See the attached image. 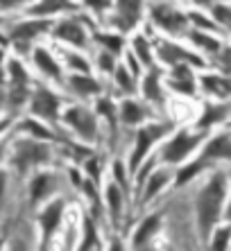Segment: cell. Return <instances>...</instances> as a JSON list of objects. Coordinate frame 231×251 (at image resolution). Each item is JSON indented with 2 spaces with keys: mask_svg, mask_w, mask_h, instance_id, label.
<instances>
[{
  "mask_svg": "<svg viewBox=\"0 0 231 251\" xmlns=\"http://www.w3.org/2000/svg\"><path fill=\"white\" fill-rule=\"evenodd\" d=\"M52 21L50 18H18L14 23L2 27V34L9 41V48L16 50V57H28L34 48V41L43 34H50Z\"/></svg>",
  "mask_w": 231,
  "mask_h": 251,
  "instance_id": "1",
  "label": "cell"
},
{
  "mask_svg": "<svg viewBox=\"0 0 231 251\" xmlns=\"http://www.w3.org/2000/svg\"><path fill=\"white\" fill-rule=\"evenodd\" d=\"M50 158H52L50 143H41V140L21 136L9 147V165L16 170L18 175H28L32 170L43 168L46 163H50Z\"/></svg>",
  "mask_w": 231,
  "mask_h": 251,
  "instance_id": "2",
  "label": "cell"
},
{
  "mask_svg": "<svg viewBox=\"0 0 231 251\" xmlns=\"http://www.w3.org/2000/svg\"><path fill=\"white\" fill-rule=\"evenodd\" d=\"M225 193H227V183L222 175H215L206 183V188L200 193V199H197V224H200L202 235H208V231L218 222Z\"/></svg>",
  "mask_w": 231,
  "mask_h": 251,
  "instance_id": "3",
  "label": "cell"
},
{
  "mask_svg": "<svg viewBox=\"0 0 231 251\" xmlns=\"http://www.w3.org/2000/svg\"><path fill=\"white\" fill-rule=\"evenodd\" d=\"M28 111L29 116L39 118L43 123H57L61 118V98L48 86H36L29 95Z\"/></svg>",
  "mask_w": 231,
  "mask_h": 251,
  "instance_id": "4",
  "label": "cell"
},
{
  "mask_svg": "<svg viewBox=\"0 0 231 251\" xmlns=\"http://www.w3.org/2000/svg\"><path fill=\"white\" fill-rule=\"evenodd\" d=\"M61 123H66L82 140L93 143L98 138V120H95V113L87 106H70L61 113Z\"/></svg>",
  "mask_w": 231,
  "mask_h": 251,
  "instance_id": "5",
  "label": "cell"
},
{
  "mask_svg": "<svg viewBox=\"0 0 231 251\" xmlns=\"http://www.w3.org/2000/svg\"><path fill=\"white\" fill-rule=\"evenodd\" d=\"M168 131H170V125H145V127H139V131H136V143H134L132 156H129V168L139 170L141 161L147 156L152 145H154L156 140H161Z\"/></svg>",
  "mask_w": 231,
  "mask_h": 251,
  "instance_id": "6",
  "label": "cell"
},
{
  "mask_svg": "<svg viewBox=\"0 0 231 251\" xmlns=\"http://www.w3.org/2000/svg\"><path fill=\"white\" fill-rule=\"evenodd\" d=\"M50 36H55L57 41H64L73 48H87L88 46V34L80 18H61L57 23H52Z\"/></svg>",
  "mask_w": 231,
  "mask_h": 251,
  "instance_id": "7",
  "label": "cell"
},
{
  "mask_svg": "<svg viewBox=\"0 0 231 251\" xmlns=\"http://www.w3.org/2000/svg\"><path fill=\"white\" fill-rule=\"evenodd\" d=\"M143 16V0H114V16L111 25L120 32H129L139 25Z\"/></svg>",
  "mask_w": 231,
  "mask_h": 251,
  "instance_id": "8",
  "label": "cell"
},
{
  "mask_svg": "<svg viewBox=\"0 0 231 251\" xmlns=\"http://www.w3.org/2000/svg\"><path fill=\"white\" fill-rule=\"evenodd\" d=\"M152 23L156 27H161L163 32H168V34H179L188 23V16L181 14L179 9L166 5V2H159V5L152 7Z\"/></svg>",
  "mask_w": 231,
  "mask_h": 251,
  "instance_id": "9",
  "label": "cell"
},
{
  "mask_svg": "<svg viewBox=\"0 0 231 251\" xmlns=\"http://www.w3.org/2000/svg\"><path fill=\"white\" fill-rule=\"evenodd\" d=\"M57 188V181H55V175L48 172V170L39 168L32 172L29 176V183H28V199L32 206H39L43 204L46 199H50V195L55 193Z\"/></svg>",
  "mask_w": 231,
  "mask_h": 251,
  "instance_id": "10",
  "label": "cell"
},
{
  "mask_svg": "<svg viewBox=\"0 0 231 251\" xmlns=\"http://www.w3.org/2000/svg\"><path fill=\"white\" fill-rule=\"evenodd\" d=\"M29 57H32V64H34V68L39 70L43 77H48V79H52V82L64 84L61 64H59L57 59H55V54H52L48 48L34 46V48H32V52H29Z\"/></svg>",
  "mask_w": 231,
  "mask_h": 251,
  "instance_id": "11",
  "label": "cell"
},
{
  "mask_svg": "<svg viewBox=\"0 0 231 251\" xmlns=\"http://www.w3.org/2000/svg\"><path fill=\"white\" fill-rule=\"evenodd\" d=\"M197 143H200V136L179 131L177 136L168 140V145H163V161L166 163H179V161H184L188 156V152L195 150Z\"/></svg>",
  "mask_w": 231,
  "mask_h": 251,
  "instance_id": "12",
  "label": "cell"
},
{
  "mask_svg": "<svg viewBox=\"0 0 231 251\" xmlns=\"http://www.w3.org/2000/svg\"><path fill=\"white\" fill-rule=\"evenodd\" d=\"M61 217H64V201H61V199H52V201L43 204V208L39 210L36 222H39L41 233H43V238H46V240H50L52 233L59 228Z\"/></svg>",
  "mask_w": 231,
  "mask_h": 251,
  "instance_id": "13",
  "label": "cell"
},
{
  "mask_svg": "<svg viewBox=\"0 0 231 251\" xmlns=\"http://www.w3.org/2000/svg\"><path fill=\"white\" fill-rule=\"evenodd\" d=\"M16 131L18 134H23L25 138H32V140H41V143H52V140L57 138V136L50 131L43 120L34 116H28V118H18L16 123Z\"/></svg>",
  "mask_w": 231,
  "mask_h": 251,
  "instance_id": "14",
  "label": "cell"
},
{
  "mask_svg": "<svg viewBox=\"0 0 231 251\" xmlns=\"http://www.w3.org/2000/svg\"><path fill=\"white\" fill-rule=\"evenodd\" d=\"M70 9H75L73 0H34L25 9V14L34 18H50L52 21V16H57L61 12H70Z\"/></svg>",
  "mask_w": 231,
  "mask_h": 251,
  "instance_id": "15",
  "label": "cell"
},
{
  "mask_svg": "<svg viewBox=\"0 0 231 251\" xmlns=\"http://www.w3.org/2000/svg\"><path fill=\"white\" fill-rule=\"evenodd\" d=\"M5 86H32V77H29L28 68H25L23 59L16 57V54H9V57H7Z\"/></svg>",
  "mask_w": 231,
  "mask_h": 251,
  "instance_id": "16",
  "label": "cell"
},
{
  "mask_svg": "<svg viewBox=\"0 0 231 251\" xmlns=\"http://www.w3.org/2000/svg\"><path fill=\"white\" fill-rule=\"evenodd\" d=\"M64 84L75 95H80V98H93V95H98L100 91H102V86H100V82L95 77L82 75V73H70L64 79Z\"/></svg>",
  "mask_w": 231,
  "mask_h": 251,
  "instance_id": "17",
  "label": "cell"
},
{
  "mask_svg": "<svg viewBox=\"0 0 231 251\" xmlns=\"http://www.w3.org/2000/svg\"><path fill=\"white\" fill-rule=\"evenodd\" d=\"M156 52L161 54V59L163 61H168V64H173V66H181V64H195V66H200L202 61L200 59H195V57H191V54L186 52V50H181V48H177V46H173V43H166V41H161L159 43V48H156Z\"/></svg>",
  "mask_w": 231,
  "mask_h": 251,
  "instance_id": "18",
  "label": "cell"
},
{
  "mask_svg": "<svg viewBox=\"0 0 231 251\" xmlns=\"http://www.w3.org/2000/svg\"><path fill=\"white\" fill-rule=\"evenodd\" d=\"M147 118V111L143 109V104H139L136 100H125L120 104V123L127 127H136Z\"/></svg>",
  "mask_w": 231,
  "mask_h": 251,
  "instance_id": "19",
  "label": "cell"
},
{
  "mask_svg": "<svg viewBox=\"0 0 231 251\" xmlns=\"http://www.w3.org/2000/svg\"><path fill=\"white\" fill-rule=\"evenodd\" d=\"M159 224H161V215L145 217L143 222L139 224V228H136V233H134V247H136V249H141V247L147 245V242L152 240V235L156 233Z\"/></svg>",
  "mask_w": 231,
  "mask_h": 251,
  "instance_id": "20",
  "label": "cell"
},
{
  "mask_svg": "<svg viewBox=\"0 0 231 251\" xmlns=\"http://www.w3.org/2000/svg\"><path fill=\"white\" fill-rule=\"evenodd\" d=\"M168 179H170V172H168V170H156V172H152V175L147 176V181H145L143 201H150V199L168 183Z\"/></svg>",
  "mask_w": 231,
  "mask_h": 251,
  "instance_id": "21",
  "label": "cell"
},
{
  "mask_svg": "<svg viewBox=\"0 0 231 251\" xmlns=\"http://www.w3.org/2000/svg\"><path fill=\"white\" fill-rule=\"evenodd\" d=\"M93 39L102 46V50L111 52L114 57H118V54L122 52V48H125V39H122L120 34H111V32H95V36H93Z\"/></svg>",
  "mask_w": 231,
  "mask_h": 251,
  "instance_id": "22",
  "label": "cell"
},
{
  "mask_svg": "<svg viewBox=\"0 0 231 251\" xmlns=\"http://www.w3.org/2000/svg\"><path fill=\"white\" fill-rule=\"evenodd\" d=\"M143 98L150 102H159L163 98L161 93V75L159 70H150V75L143 79Z\"/></svg>",
  "mask_w": 231,
  "mask_h": 251,
  "instance_id": "23",
  "label": "cell"
},
{
  "mask_svg": "<svg viewBox=\"0 0 231 251\" xmlns=\"http://www.w3.org/2000/svg\"><path fill=\"white\" fill-rule=\"evenodd\" d=\"M231 158V138L227 136H218L206 145L204 158Z\"/></svg>",
  "mask_w": 231,
  "mask_h": 251,
  "instance_id": "24",
  "label": "cell"
},
{
  "mask_svg": "<svg viewBox=\"0 0 231 251\" xmlns=\"http://www.w3.org/2000/svg\"><path fill=\"white\" fill-rule=\"evenodd\" d=\"M107 206H109V215L114 222H118L122 210V190L116 183H109L107 186Z\"/></svg>",
  "mask_w": 231,
  "mask_h": 251,
  "instance_id": "25",
  "label": "cell"
},
{
  "mask_svg": "<svg viewBox=\"0 0 231 251\" xmlns=\"http://www.w3.org/2000/svg\"><path fill=\"white\" fill-rule=\"evenodd\" d=\"M132 52L134 57L141 61V66H150L152 64V46L147 43V39L145 36H134V41H132Z\"/></svg>",
  "mask_w": 231,
  "mask_h": 251,
  "instance_id": "26",
  "label": "cell"
},
{
  "mask_svg": "<svg viewBox=\"0 0 231 251\" xmlns=\"http://www.w3.org/2000/svg\"><path fill=\"white\" fill-rule=\"evenodd\" d=\"M114 77H116V84H118V88H120L122 93H132L134 91V79H136V77H134L125 66H116Z\"/></svg>",
  "mask_w": 231,
  "mask_h": 251,
  "instance_id": "27",
  "label": "cell"
},
{
  "mask_svg": "<svg viewBox=\"0 0 231 251\" xmlns=\"http://www.w3.org/2000/svg\"><path fill=\"white\" fill-rule=\"evenodd\" d=\"M66 64L73 73H82V75H91V64L77 52H66Z\"/></svg>",
  "mask_w": 231,
  "mask_h": 251,
  "instance_id": "28",
  "label": "cell"
},
{
  "mask_svg": "<svg viewBox=\"0 0 231 251\" xmlns=\"http://www.w3.org/2000/svg\"><path fill=\"white\" fill-rule=\"evenodd\" d=\"M95 111H98V116L107 118L109 125H111V129L116 131V106H114V102H111L109 98H100L98 104H95Z\"/></svg>",
  "mask_w": 231,
  "mask_h": 251,
  "instance_id": "29",
  "label": "cell"
},
{
  "mask_svg": "<svg viewBox=\"0 0 231 251\" xmlns=\"http://www.w3.org/2000/svg\"><path fill=\"white\" fill-rule=\"evenodd\" d=\"M95 240H98V231H95L93 222L91 220H84V240H82L80 251H91L93 245H95Z\"/></svg>",
  "mask_w": 231,
  "mask_h": 251,
  "instance_id": "30",
  "label": "cell"
},
{
  "mask_svg": "<svg viewBox=\"0 0 231 251\" xmlns=\"http://www.w3.org/2000/svg\"><path fill=\"white\" fill-rule=\"evenodd\" d=\"M34 0H0V14H12V12H21L28 9Z\"/></svg>",
  "mask_w": 231,
  "mask_h": 251,
  "instance_id": "31",
  "label": "cell"
},
{
  "mask_svg": "<svg viewBox=\"0 0 231 251\" xmlns=\"http://www.w3.org/2000/svg\"><path fill=\"white\" fill-rule=\"evenodd\" d=\"M200 168H202V161H195V163H191V165H186L184 170H181L179 175H177V186H184L186 181H191L193 176L200 172Z\"/></svg>",
  "mask_w": 231,
  "mask_h": 251,
  "instance_id": "32",
  "label": "cell"
},
{
  "mask_svg": "<svg viewBox=\"0 0 231 251\" xmlns=\"http://www.w3.org/2000/svg\"><path fill=\"white\" fill-rule=\"evenodd\" d=\"M204 86H206L208 91L218 93V95H227L231 91V84L222 82V79H215V77H208V79H204Z\"/></svg>",
  "mask_w": 231,
  "mask_h": 251,
  "instance_id": "33",
  "label": "cell"
},
{
  "mask_svg": "<svg viewBox=\"0 0 231 251\" xmlns=\"http://www.w3.org/2000/svg\"><path fill=\"white\" fill-rule=\"evenodd\" d=\"M98 68L102 70V73H114L116 70V57L111 52H107V50H102V52L98 54Z\"/></svg>",
  "mask_w": 231,
  "mask_h": 251,
  "instance_id": "34",
  "label": "cell"
},
{
  "mask_svg": "<svg viewBox=\"0 0 231 251\" xmlns=\"http://www.w3.org/2000/svg\"><path fill=\"white\" fill-rule=\"evenodd\" d=\"M82 2L95 14H104L109 9H114V0H82Z\"/></svg>",
  "mask_w": 231,
  "mask_h": 251,
  "instance_id": "35",
  "label": "cell"
},
{
  "mask_svg": "<svg viewBox=\"0 0 231 251\" xmlns=\"http://www.w3.org/2000/svg\"><path fill=\"white\" fill-rule=\"evenodd\" d=\"M222 116H225V109H222V106H211V109H206V113H204L200 127H211V125H213L218 118H222Z\"/></svg>",
  "mask_w": 231,
  "mask_h": 251,
  "instance_id": "36",
  "label": "cell"
},
{
  "mask_svg": "<svg viewBox=\"0 0 231 251\" xmlns=\"http://www.w3.org/2000/svg\"><path fill=\"white\" fill-rule=\"evenodd\" d=\"M114 176H116V186L120 190H127V175H125V165L120 161L114 163Z\"/></svg>",
  "mask_w": 231,
  "mask_h": 251,
  "instance_id": "37",
  "label": "cell"
},
{
  "mask_svg": "<svg viewBox=\"0 0 231 251\" xmlns=\"http://www.w3.org/2000/svg\"><path fill=\"white\" fill-rule=\"evenodd\" d=\"M229 235H231V228H222L215 233V240H213V251H225L227 245H229Z\"/></svg>",
  "mask_w": 231,
  "mask_h": 251,
  "instance_id": "38",
  "label": "cell"
},
{
  "mask_svg": "<svg viewBox=\"0 0 231 251\" xmlns=\"http://www.w3.org/2000/svg\"><path fill=\"white\" fill-rule=\"evenodd\" d=\"M193 41L195 43H200L202 48H206V50H218V43L213 41V39H208V36H204V34H200V32H193Z\"/></svg>",
  "mask_w": 231,
  "mask_h": 251,
  "instance_id": "39",
  "label": "cell"
},
{
  "mask_svg": "<svg viewBox=\"0 0 231 251\" xmlns=\"http://www.w3.org/2000/svg\"><path fill=\"white\" fill-rule=\"evenodd\" d=\"M7 179H9V172H7V168L2 165L0 168V206H2V201H5V193H7Z\"/></svg>",
  "mask_w": 231,
  "mask_h": 251,
  "instance_id": "40",
  "label": "cell"
},
{
  "mask_svg": "<svg viewBox=\"0 0 231 251\" xmlns=\"http://www.w3.org/2000/svg\"><path fill=\"white\" fill-rule=\"evenodd\" d=\"M213 16L218 18V21H227V23H231V9L229 7H222V5L213 7Z\"/></svg>",
  "mask_w": 231,
  "mask_h": 251,
  "instance_id": "41",
  "label": "cell"
},
{
  "mask_svg": "<svg viewBox=\"0 0 231 251\" xmlns=\"http://www.w3.org/2000/svg\"><path fill=\"white\" fill-rule=\"evenodd\" d=\"M188 21H193L195 25H200V27H206V29L213 27V25L208 23V21H206L204 16H200V14H188Z\"/></svg>",
  "mask_w": 231,
  "mask_h": 251,
  "instance_id": "42",
  "label": "cell"
},
{
  "mask_svg": "<svg viewBox=\"0 0 231 251\" xmlns=\"http://www.w3.org/2000/svg\"><path fill=\"white\" fill-rule=\"evenodd\" d=\"M14 123V118H9V116H2L0 118V140L5 138V131H7V127Z\"/></svg>",
  "mask_w": 231,
  "mask_h": 251,
  "instance_id": "43",
  "label": "cell"
},
{
  "mask_svg": "<svg viewBox=\"0 0 231 251\" xmlns=\"http://www.w3.org/2000/svg\"><path fill=\"white\" fill-rule=\"evenodd\" d=\"M7 150H9L7 138H2V140H0V168H2V163H5V158H7Z\"/></svg>",
  "mask_w": 231,
  "mask_h": 251,
  "instance_id": "44",
  "label": "cell"
},
{
  "mask_svg": "<svg viewBox=\"0 0 231 251\" xmlns=\"http://www.w3.org/2000/svg\"><path fill=\"white\" fill-rule=\"evenodd\" d=\"M109 251H125V249H122V245L118 242V240H114V242H111V247H109Z\"/></svg>",
  "mask_w": 231,
  "mask_h": 251,
  "instance_id": "45",
  "label": "cell"
},
{
  "mask_svg": "<svg viewBox=\"0 0 231 251\" xmlns=\"http://www.w3.org/2000/svg\"><path fill=\"white\" fill-rule=\"evenodd\" d=\"M195 5H208V2H213V0H193Z\"/></svg>",
  "mask_w": 231,
  "mask_h": 251,
  "instance_id": "46",
  "label": "cell"
},
{
  "mask_svg": "<svg viewBox=\"0 0 231 251\" xmlns=\"http://www.w3.org/2000/svg\"><path fill=\"white\" fill-rule=\"evenodd\" d=\"M0 251H5V240L0 238Z\"/></svg>",
  "mask_w": 231,
  "mask_h": 251,
  "instance_id": "47",
  "label": "cell"
}]
</instances>
